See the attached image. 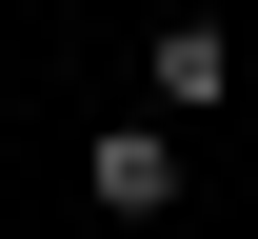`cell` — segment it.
<instances>
[{
  "label": "cell",
  "instance_id": "1",
  "mask_svg": "<svg viewBox=\"0 0 258 239\" xmlns=\"http://www.w3.org/2000/svg\"><path fill=\"white\" fill-rule=\"evenodd\" d=\"M219 100H238V20H199V0H179V20L139 40V120H219Z\"/></svg>",
  "mask_w": 258,
  "mask_h": 239
},
{
  "label": "cell",
  "instance_id": "2",
  "mask_svg": "<svg viewBox=\"0 0 258 239\" xmlns=\"http://www.w3.org/2000/svg\"><path fill=\"white\" fill-rule=\"evenodd\" d=\"M80 179H99V219H179L199 139H179V120H99V139H80Z\"/></svg>",
  "mask_w": 258,
  "mask_h": 239
}]
</instances>
